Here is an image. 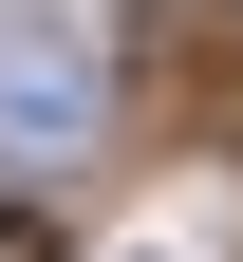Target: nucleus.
<instances>
[{"label":"nucleus","instance_id":"1","mask_svg":"<svg viewBox=\"0 0 243 262\" xmlns=\"http://www.w3.org/2000/svg\"><path fill=\"white\" fill-rule=\"evenodd\" d=\"M0 150H19V169L94 150V38L75 19H0Z\"/></svg>","mask_w":243,"mask_h":262},{"label":"nucleus","instance_id":"2","mask_svg":"<svg viewBox=\"0 0 243 262\" xmlns=\"http://www.w3.org/2000/svg\"><path fill=\"white\" fill-rule=\"evenodd\" d=\"M168 75H187L206 150H243V19H225V0H150V94Z\"/></svg>","mask_w":243,"mask_h":262},{"label":"nucleus","instance_id":"3","mask_svg":"<svg viewBox=\"0 0 243 262\" xmlns=\"http://www.w3.org/2000/svg\"><path fill=\"white\" fill-rule=\"evenodd\" d=\"M0 262H56V244H38V206H0Z\"/></svg>","mask_w":243,"mask_h":262}]
</instances>
